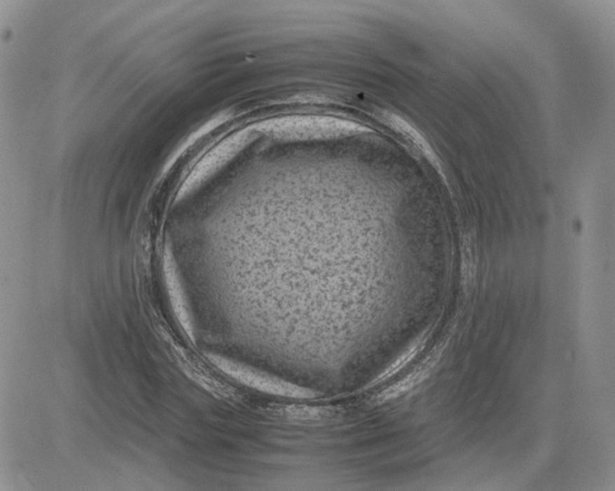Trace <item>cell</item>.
Masks as SVG:
<instances>
[{
	"label": "cell",
	"mask_w": 615,
	"mask_h": 491,
	"mask_svg": "<svg viewBox=\"0 0 615 491\" xmlns=\"http://www.w3.org/2000/svg\"><path fill=\"white\" fill-rule=\"evenodd\" d=\"M211 360L222 372L233 378L237 382L264 394L298 400L315 399L319 395L316 391L286 382L226 358L211 356Z\"/></svg>",
	"instance_id": "obj_1"
},
{
	"label": "cell",
	"mask_w": 615,
	"mask_h": 491,
	"mask_svg": "<svg viewBox=\"0 0 615 491\" xmlns=\"http://www.w3.org/2000/svg\"><path fill=\"white\" fill-rule=\"evenodd\" d=\"M429 368L431 367H427V365L424 368H419V370H415L409 377L402 380L401 382H399L397 384L392 386L389 389L382 392L381 395H379L378 398H377V400L379 402L381 401V403L387 402V401L396 398L397 396L402 394L405 391L411 389L412 387H414V385L421 382L427 377V373L429 372Z\"/></svg>",
	"instance_id": "obj_2"
},
{
	"label": "cell",
	"mask_w": 615,
	"mask_h": 491,
	"mask_svg": "<svg viewBox=\"0 0 615 491\" xmlns=\"http://www.w3.org/2000/svg\"><path fill=\"white\" fill-rule=\"evenodd\" d=\"M417 347H414L413 349L407 351L406 353L402 357H400L399 359H397L396 362L394 363L389 368H387L384 372H382L381 375H379L376 379L374 380L371 384H379V383L384 382L385 380L389 379V377H392V375H396V372H399L402 368L404 367L407 363L409 362L412 358L414 357L415 352H416Z\"/></svg>",
	"instance_id": "obj_3"
}]
</instances>
